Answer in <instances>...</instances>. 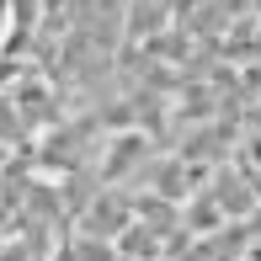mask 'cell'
<instances>
[{
	"instance_id": "6da1fadb",
	"label": "cell",
	"mask_w": 261,
	"mask_h": 261,
	"mask_svg": "<svg viewBox=\"0 0 261 261\" xmlns=\"http://www.w3.org/2000/svg\"><path fill=\"white\" fill-rule=\"evenodd\" d=\"M123 219H128V208H123V203H96V208H91V224L101 229V240H112V234L123 229Z\"/></svg>"
}]
</instances>
